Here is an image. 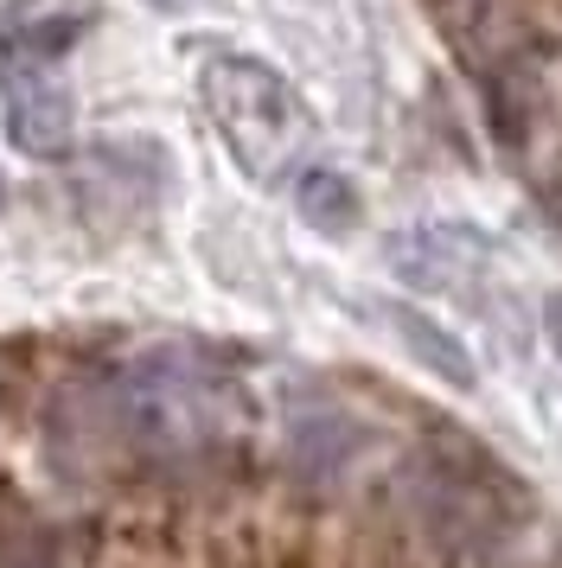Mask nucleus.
<instances>
[{
	"label": "nucleus",
	"mask_w": 562,
	"mask_h": 568,
	"mask_svg": "<svg viewBox=\"0 0 562 568\" xmlns=\"http://www.w3.org/2000/svg\"><path fill=\"white\" fill-rule=\"evenodd\" d=\"M199 97H204V115L218 122V134L230 141L237 166L250 173H275L281 160L301 148L307 134V109L294 97V83L269 71L262 58H204L199 71Z\"/></svg>",
	"instance_id": "nucleus-1"
},
{
	"label": "nucleus",
	"mask_w": 562,
	"mask_h": 568,
	"mask_svg": "<svg viewBox=\"0 0 562 568\" xmlns=\"http://www.w3.org/2000/svg\"><path fill=\"white\" fill-rule=\"evenodd\" d=\"M0 103H7V134L32 160H64L71 154V83L58 71V58H39L26 45L0 39Z\"/></svg>",
	"instance_id": "nucleus-2"
},
{
	"label": "nucleus",
	"mask_w": 562,
	"mask_h": 568,
	"mask_svg": "<svg viewBox=\"0 0 562 568\" xmlns=\"http://www.w3.org/2000/svg\"><path fill=\"white\" fill-rule=\"evenodd\" d=\"M383 320H390V333H397L409 352H415V364H422V371H434L441 384H454V389H473V384H480V371H473V358H466V345H460L448 326H434L429 313H415V307H383Z\"/></svg>",
	"instance_id": "nucleus-3"
},
{
	"label": "nucleus",
	"mask_w": 562,
	"mask_h": 568,
	"mask_svg": "<svg viewBox=\"0 0 562 568\" xmlns=\"http://www.w3.org/2000/svg\"><path fill=\"white\" fill-rule=\"evenodd\" d=\"M294 205H301V217L313 224L320 236H345L358 224V192L345 173H327V166H313V173H301V185H294Z\"/></svg>",
	"instance_id": "nucleus-4"
},
{
	"label": "nucleus",
	"mask_w": 562,
	"mask_h": 568,
	"mask_svg": "<svg viewBox=\"0 0 562 568\" xmlns=\"http://www.w3.org/2000/svg\"><path fill=\"white\" fill-rule=\"evenodd\" d=\"M358 454V428L345 415H320V422H301V435H294V460L313 473V479H327L339 466Z\"/></svg>",
	"instance_id": "nucleus-5"
},
{
	"label": "nucleus",
	"mask_w": 562,
	"mask_h": 568,
	"mask_svg": "<svg viewBox=\"0 0 562 568\" xmlns=\"http://www.w3.org/2000/svg\"><path fill=\"white\" fill-rule=\"evenodd\" d=\"M543 338H550V352L562 358V287L543 301Z\"/></svg>",
	"instance_id": "nucleus-6"
},
{
	"label": "nucleus",
	"mask_w": 562,
	"mask_h": 568,
	"mask_svg": "<svg viewBox=\"0 0 562 568\" xmlns=\"http://www.w3.org/2000/svg\"><path fill=\"white\" fill-rule=\"evenodd\" d=\"M153 13H192V7H211V0H148Z\"/></svg>",
	"instance_id": "nucleus-7"
}]
</instances>
